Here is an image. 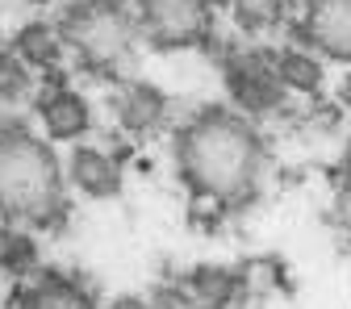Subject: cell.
<instances>
[{
    "mask_svg": "<svg viewBox=\"0 0 351 309\" xmlns=\"http://www.w3.org/2000/svg\"><path fill=\"white\" fill-rule=\"evenodd\" d=\"M268 167L259 129L230 109H201L176 129V171L193 197L239 205L255 193Z\"/></svg>",
    "mask_w": 351,
    "mask_h": 309,
    "instance_id": "cell-1",
    "label": "cell"
},
{
    "mask_svg": "<svg viewBox=\"0 0 351 309\" xmlns=\"http://www.w3.org/2000/svg\"><path fill=\"white\" fill-rule=\"evenodd\" d=\"M67 175L47 138L29 134L25 125H0V213L9 226L51 230L67 213Z\"/></svg>",
    "mask_w": 351,
    "mask_h": 309,
    "instance_id": "cell-2",
    "label": "cell"
},
{
    "mask_svg": "<svg viewBox=\"0 0 351 309\" xmlns=\"http://www.w3.org/2000/svg\"><path fill=\"white\" fill-rule=\"evenodd\" d=\"M55 25L63 34V47H71L80 63L97 75L117 79L134 59L138 21L121 0H67Z\"/></svg>",
    "mask_w": 351,
    "mask_h": 309,
    "instance_id": "cell-3",
    "label": "cell"
},
{
    "mask_svg": "<svg viewBox=\"0 0 351 309\" xmlns=\"http://www.w3.org/2000/svg\"><path fill=\"white\" fill-rule=\"evenodd\" d=\"M134 21L155 51H189L209 38L213 9L209 0H134Z\"/></svg>",
    "mask_w": 351,
    "mask_h": 309,
    "instance_id": "cell-4",
    "label": "cell"
},
{
    "mask_svg": "<svg viewBox=\"0 0 351 309\" xmlns=\"http://www.w3.org/2000/svg\"><path fill=\"white\" fill-rule=\"evenodd\" d=\"M222 75H226V92L230 101L243 109V117H259V113H276L289 97V88L280 84L276 59L268 51H230L222 59Z\"/></svg>",
    "mask_w": 351,
    "mask_h": 309,
    "instance_id": "cell-5",
    "label": "cell"
},
{
    "mask_svg": "<svg viewBox=\"0 0 351 309\" xmlns=\"http://www.w3.org/2000/svg\"><path fill=\"white\" fill-rule=\"evenodd\" d=\"M301 34L322 59L351 67V0H305Z\"/></svg>",
    "mask_w": 351,
    "mask_h": 309,
    "instance_id": "cell-6",
    "label": "cell"
},
{
    "mask_svg": "<svg viewBox=\"0 0 351 309\" xmlns=\"http://www.w3.org/2000/svg\"><path fill=\"white\" fill-rule=\"evenodd\" d=\"M38 121H42L47 143H75L93 129V105H88V97H80L75 88L55 84L38 97Z\"/></svg>",
    "mask_w": 351,
    "mask_h": 309,
    "instance_id": "cell-7",
    "label": "cell"
},
{
    "mask_svg": "<svg viewBox=\"0 0 351 309\" xmlns=\"http://www.w3.org/2000/svg\"><path fill=\"white\" fill-rule=\"evenodd\" d=\"M113 117H117V125L125 134H151V129H159L163 117H167L163 88H155L151 79L125 75L117 84V92H113Z\"/></svg>",
    "mask_w": 351,
    "mask_h": 309,
    "instance_id": "cell-8",
    "label": "cell"
},
{
    "mask_svg": "<svg viewBox=\"0 0 351 309\" xmlns=\"http://www.w3.org/2000/svg\"><path fill=\"white\" fill-rule=\"evenodd\" d=\"M67 180L88 201H109L121 193V167L101 147H75L67 159Z\"/></svg>",
    "mask_w": 351,
    "mask_h": 309,
    "instance_id": "cell-9",
    "label": "cell"
},
{
    "mask_svg": "<svg viewBox=\"0 0 351 309\" xmlns=\"http://www.w3.org/2000/svg\"><path fill=\"white\" fill-rule=\"evenodd\" d=\"M17 309H93V297L88 288L63 272H47L38 276L29 288H21Z\"/></svg>",
    "mask_w": 351,
    "mask_h": 309,
    "instance_id": "cell-10",
    "label": "cell"
},
{
    "mask_svg": "<svg viewBox=\"0 0 351 309\" xmlns=\"http://www.w3.org/2000/svg\"><path fill=\"white\" fill-rule=\"evenodd\" d=\"M13 51L21 55V63H25L29 71H51V67H59V59H63V34H59V25H51V21H25V25L13 34Z\"/></svg>",
    "mask_w": 351,
    "mask_h": 309,
    "instance_id": "cell-11",
    "label": "cell"
},
{
    "mask_svg": "<svg viewBox=\"0 0 351 309\" xmlns=\"http://www.w3.org/2000/svg\"><path fill=\"white\" fill-rule=\"evenodd\" d=\"M184 288H189V297H193L201 309H230V305L239 301L243 280H239V272H230V268H217V263H201V268H193V272H189Z\"/></svg>",
    "mask_w": 351,
    "mask_h": 309,
    "instance_id": "cell-12",
    "label": "cell"
},
{
    "mask_svg": "<svg viewBox=\"0 0 351 309\" xmlns=\"http://www.w3.org/2000/svg\"><path fill=\"white\" fill-rule=\"evenodd\" d=\"M276 71H280V84L289 92H301V97H318L322 84H326V71L318 63L314 51H301V47H280L276 55Z\"/></svg>",
    "mask_w": 351,
    "mask_h": 309,
    "instance_id": "cell-13",
    "label": "cell"
},
{
    "mask_svg": "<svg viewBox=\"0 0 351 309\" xmlns=\"http://www.w3.org/2000/svg\"><path fill=\"white\" fill-rule=\"evenodd\" d=\"M222 5L230 9L234 25L251 38L259 34H272L280 21H285V9H289V0H222Z\"/></svg>",
    "mask_w": 351,
    "mask_h": 309,
    "instance_id": "cell-14",
    "label": "cell"
},
{
    "mask_svg": "<svg viewBox=\"0 0 351 309\" xmlns=\"http://www.w3.org/2000/svg\"><path fill=\"white\" fill-rule=\"evenodd\" d=\"M0 268L9 276H29L38 268V243L29 238L25 226H5L0 230Z\"/></svg>",
    "mask_w": 351,
    "mask_h": 309,
    "instance_id": "cell-15",
    "label": "cell"
},
{
    "mask_svg": "<svg viewBox=\"0 0 351 309\" xmlns=\"http://www.w3.org/2000/svg\"><path fill=\"white\" fill-rule=\"evenodd\" d=\"M34 92V71L21 63V55L9 47V51H0V101L5 105H17Z\"/></svg>",
    "mask_w": 351,
    "mask_h": 309,
    "instance_id": "cell-16",
    "label": "cell"
},
{
    "mask_svg": "<svg viewBox=\"0 0 351 309\" xmlns=\"http://www.w3.org/2000/svg\"><path fill=\"white\" fill-rule=\"evenodd\" d=\"M151 305H155V309H201V305L189 297V288H184V284H180V288H176V284L155 288V293H151Z\"/></svg>",
    "mask_w": 351,
    "mask_h": 309,
    "instance_id": "cell-17",
    "label": "cell"
},
{
    "mask_svg": "<svg viewBox=\"0 0 351 309\" xmlns=\"http://www.w3.org/2000/svg\"><path fill=\"white\" fill-rule=\"evenodd\" d=\"M105 309H155L151 297H134V293H125V297H113Z\"/></svg>",
    "mask_w": 351,
    "mask_h": 309,
    "instance_id": "cell-18",
    "label": "cell"
},
{
    "mask_svg": "<svg viewBox=\"0 0 351 309\" xmlns=\"http://www.w3.org/2000/svg\"><path fill=\"white\" fill-rule=\"evenodd\" d=\"M339 175H343V184H347V193H351V143L343 147V159H339Z\"/></svg>",
    "mask_w": 351,
    "mask_h": 309,
    "instance_id": "cell-19",
    "label": "cell"
},
{
    "mask_svg": "<svg viewBox=\"0 0 351 309\" xmlns=\"http://www.w3.org/2000/svg\"><path fill=\"white\" fill-rule=\"evenodd\" d=\"M343 101L351 105V75H347V84H343Z\"/></svg>",
    "mask_w": 351,
    "mask_h": 309,
    "instance_id": "cell-20",
    "label": "cell"
}]
</instances>
